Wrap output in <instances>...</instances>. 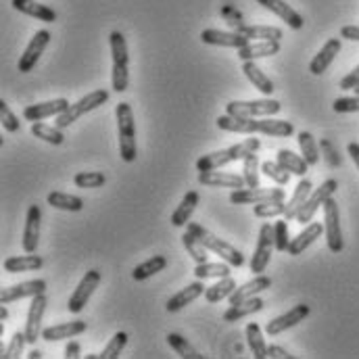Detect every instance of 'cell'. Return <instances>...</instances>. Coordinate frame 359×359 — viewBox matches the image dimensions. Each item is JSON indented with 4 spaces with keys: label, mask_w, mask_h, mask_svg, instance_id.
<instances>
[{
    "label": "cell",
    "mask_w": 359,
    "mask_h": 359,
    "mask_svg": "<svg viewBox=\"0 0 359 359\" xmlns=\"http://www.w3.org/2000/svg\"><path fill=\"white\" fill-rule=\"evenodd\" d=\"M217 128L224 132H236V134H266V136H278L288 138L294 134V126L284 119H271V117H232L222 115L217 117Z\"/></svg>",
    "instance_id": "6da1fadb"
},
{
    "label": "cell",
    "mask_w": 359,
    "mask_h": 359,
    "mask_svg": "<svg viewBox=\"0 0 359 359\" xmlns=\"http://www.w3.org/2000/svg\"><path fill=\"white\" fill-rule=\"evenodd\" d=\"M117 117V132H119V155L126 163H134L138 157L136 147V121L130 102H119L115 109Z\"/></svg>",
    "instance_id": "7a4b0ae2"
},
{
    "label": "cell",
    "mask_w": 359,
    "mask_h": 359,
    "mask_svg": "<svg viewBox=\"0 0 359 359\" xmlns=\"http://www.w3.org/2000/svg\"><path fill=\"white\" fill-rule=\"evenodd\" d=\"M186 230L188 232H192L211 253H215V255H219L224 262H228L232 268H241L243 264H245V255L236 249V247H232L230 243H226L224 238H217L213 232H209L205 226H201V224H196V222H188V226H186Z\"/></svg>",
    "instance_id": "3957f363"
},
{
    "label": "cell",
    "mask_w": 359,
    "mask_h": 359,
    "mask_svg": "<svg viewBox=\"0 0 359 359\" xmlns=\"http://www.w3.org/2000/svg\"><path fill=\"white\" fill-rule=\"evenodd\" d=\"M111 42V55H113V90L115 92H126L130 84V72H128V63H130V55H128V44L121 32H111L109 36Z\"/></svg>",
    "instance_id": "277c9868"
},
{
    "label": "cell",
    "mask_w": 359,
    "mask_h": 359,
    "mask_svg": "<svg viewBox=\"0 0 359 359\" xmlns=\"http://www.w3.org/2000/svg\"><path fill=\"white\" fill-rule=\"evenodd\" d=\"M107 100H109V92L104 88L94 90V92H90L86 96H82L78 102L69 104L61 115H57V128H61V130L69 128V126H72L74 121H78L84 113H90V111L98 109V107L104 104Z\"/></svg>",
    "instance_id": "5b68a950"
},
{
    "label": "cell",
    "mask_w": 359,
    "mask_h": 359,
    "mask_svg": "<svg viewBox=\"0 0 359 359\" xmlns=\"http://www.w3.org/2000/svg\"><path fill=\"white\" fill-rule=\"evenodd\" d=\"M282 111V104L273 98L259 100H232L226 104V113L232 117H271Z\"/></svg>",
    "instance_id": "8992f818"
},
{
    "label": "cell",
    "mask_w": 359,
    "mask_h": 359,
    "mask_svg": "<svg viewBox=\"0 0 359 359\" xmlns=\"http://www.w3.org/2000/svg\"><path fill=\"white\" fill-rule=\"evenodd\" d=\"M324 232H326L328 249L332 253H341L345 249V241H343V230H341V211H339V203L334 201V196H330L324 203Z\"/></svg>",
    "instance_id": "52a82bcc"
},
{
    "label": "cell",
    "mask_w": 359,
    "mask_h": 359,
    "mask_svg": "<svg viewBox=\"0 0 359 359\" xmlns=\"http://www.w3.org/2000/svg\"><path fill=\"white\" fill-rule=\"evenodd\" d=\"M337 188H339V182L334 178H328L320 188H316V190L309 194V198L305 201V205L301 207V211H299V215H297V222H299V224H309V222L313 219V215L318 213V209L324 207V203L337 192Z\"/></svg>",
    "instance_id": "ba28073f"
},
{
    "label": "cell",
    "mask_w": 359,
    "mask_h": 359,
    "mask_svg": "<svg viewBox=\"0 0 359 359\" xmlns=\"http://www.w3.org/2000/svg\"><path fill=\"white\" fill-rule=\"evenodd\" d=\"M100 280H102V276H100V271H98V269H90V271H86V276L80 280L78 288H76V290H74V294L69 297L67 309H69L72 313H80V311L86 307V303L90 301L92 292L98 288Z\"/></svg>",
    "instance_id": "9c48e42d"
},
{
    "label": "cell",
    "mask_w": 359,
    "mask_h": 359,
    "mask_svg": "<svg viewBox=\"0 0 359 359\" xmlns=\"http://www.w3.org/2000/svg\"><path fill=\"white\" fill-rule=\"evenodd\" d=\"M46 294H36L32 297V305H29V311H27V322H25V337H27V345H36L38 339H42V318H44V311H46Z\"/></svg>",
    "instance_id": "30bf717a"
},
{
    "label": "cell",
    "mask_w": 359,
    "mask_h": 359,
    "mask_svg": "<svg viewBox=\"0 0 359 359\" xmlns=\"http://www.w3.org/2000/svg\"><path fill=\"white\" fill-rule=\"evenodd\" d=\"M266 201H284V190L282 188H241L230 194L232 205H257Z\"/></svg>",
    "instance_id": "8fae6325"
},
{
    "label": "cell",
    "mask_w": 359,
    "mask_h": 359,
    "mask_svg": "<svg viewBox=\"0 0 359 359\" xmlns=\"http://www.w3.org/2000/svg\"><path fill=\"white\" fill-rule=\"evenodd\" d=\"M276 249V243H273V226L264 224L262 230H259V238H257V247H255V253H253V259H251V271L253 273H264L266 268L269 266V259H271V251Z\"/></svg>",
    "instance_id": "7c38bea8"
},
{
    "label": "cell",
    "mask_w": 359,
    "mask_h": 359,
    "mask_svg": "<svg viewBox=\"0 0 359 359\" xmlns=\"http://www.w3.org/2000/svg\"><path fill=\"white\" fill-rule=\"evenodd\" d=\"M48 42H50V32H48V29L36 32V36L29 40L27 48L23 50V55H21V59H19V72H21V74H29V72L36 67V63L40 61L44 48L48 46Z\"/></svg>",
    "instance_id": "4fadbf2b"
},
{
    "label": "cell",
    "mask_w": 359,
    "mask_h": 359,
    "mask_svg": "<svg viewBox=\"0 0 359 359\" xmlns=\"http://www.w3.org/2000/svg\"><path fill=\"white\" fill-rule=\"evenodd\" d=\"M42 292H46V280L36 278V280H27V282H21V284H13V286L2 288L0 303L8 305L13 301L25 299V297H36V294H42Z\"/></svg>",
    "instance_id": "5bb4252c"
},
{
    "label": "cell",
    "mask_w": 359,
    "mask_h": 359,
    "mask_svg": "<svg viewBox=\"0 0 359 359\" xmlns=\"http://www.w3.org/2000/svg\"><path fill=\"white\" fill-rule=\"evenodd\" d=\"M201 40L205 44H211V46H224V48H243L247 46L251 40L247 36H243L238 29L234 32H222V29H203L201 32Z\"/></svg>",
    "instance_id": "9a60e30c"
},
{
    "label": "cell",
    "mask_w": 359,
    "mask_h": 359,
    "mask_svg": "<svg viewBox=\"0 0 359 359\" xmlns=\"http://www.w3.org/2000/svg\"><path fill=\"white\" fill-rule=\"evenodd\" d=\"M309 305H305V303H301V305H294L290 311H286V313H282V316H278V318H273L271 322H268V326H266V332H268L269 337H276V334H280V332H284V330H288V328H294L297 324H301L307 316H309Z\"/></svg>",
    "instance_id": "2e32d148"
},
{
    "label": "cell",
    "mask_w": 359,
    "mask_h": 359,
    "mask_svg": "<svg viewBox=\"0 0 359 359\" xmlns=\"http://www.w3.org/2000/svg\"><path fill=\"white\" fill-rule=\"evenodd\" d=\"M69 107L67 98H55V100H46V102H38V104H29L23 109V117L27 121H44L53 115H61L65 109Z\"/></svg>",
    "instance_id": "e0dca14e"
},
{
    "label": "cell",
    "mask_w": 359,
    "mask_h": 359,
    "mask_svg": "<svg viewBox=\"0 0 359 359\" xmlns=\"http://www.w3.org/2000/svg\"><path fill=\"white\" fill-rule=\"evenodd\" d=\"M40 222H42V211L38 205H29L27 215H25V228H23V251L25 253H36L38 243H40Z\"/></svg>",
    "instance_id": "ac0fdd59"
},
{
    "label": "cell",
    "mask_w": 359,
    "mask_h": 359,
    "mask_svg": "<svg viewBox=\"0 0 359 359\" xmlns=\"http://www.w3.org/2000/svg\"><path fill=\"white\" fill-rule=\"evenodd\" d=\"M322 232H324V226L320 224V222H309L305 228H303V232H299L294 238H290V245H288V255L290 257H297V255H301L307 247H311L320 236H322Z\"/></svg>",
    "instance_id": "d6986e66"
},
{
    "label": "cell",
    "mask_w": 359,
    "mask_h": 359,
    "mask_svg": "<svg viewBox=\"0 0 359 359\" xmlns=\"http://www.w3.org/2000/svg\"><path fill=\"white\" fill-rule=\"evenodd\" d=\"M269 286H271V278L269 276H266V273H255L253 280H249L243 286H236L234 288V292L228 297L230 299V305H236V303H243L247 299H253L255 294L268 290Z\"/></svg>",
    "instance_id": "ffe728a7"
},
{
    "label": "cell",
    "mask_w": 359,
    "mask_h": 359,
    "mask_svg": "<svg viewBox=\"0 0 359 359\" xmlns=\"http://www.w3.org/2000/svg\"><path fill=\"white\" fill-rule=\"evenodd\" d=\"M198 184L209 186V188H247L245 176H236V174H226V172H198Z\"/></svg>",
    "instance_id": "44dd1931"
},
{
    "label": "cell",
    "mask_w": 359,
    "mask_h": 359,
    "mask_svg": "<svg viewBox=\"0 0 359 359\" xmlns=\"http://www.w3.org/2000/svg\"><path fill=\"white\" fill-rule=\"evenodd\" d=\"M341 38H330L324 46H322V50L311 59V63H309V72L313 74V76H322L330 65H332V61L337 59V55L341 53Z\"/></svg>",
    "instance_id": "7402d4cb"
},
{
    "label": "cell",
    "mask_w": 359,
    "mask_h": 359,
    "mask_svg": "<svg viewBox=\"0 0 359 359\" xmlns=\"http://www.w3.org/2000/svg\"><path fill=\"white\" fill-rule=\"evenodd\" d=\"M264 8H268L269 13H273V15H278L290 29H303V17L290 6V4H286L284 0H257Z\"/></svg>",
    "instance_id": "603a6c76"
},
{
    "label": "cell",
    "mask_w": 359,
    "mask_h": 359,
    "mask_svg": "<svg viewBox=\"0 0 359 359\" xmlns=\"http://www.w3.org/2000/svg\"><path fill=\"white\" fill-rule=\"evenodd\" d=\"M205 290H207V286L203 284V280H198L196 278V282H192V284H186V288H182L180 292H176L170 301H168V311L170 313H176L180 309H184L186 305H190L192 301H196L198 297H203L205 294Z\"/></svg>",
    "instance_id": "cb8c5ba5"
},
{
    "label": "cell",
    "mask_w": 359,
    "mask_h": 359,
    "mask_svg": "<svg viewBox=\"0 0 359 359\" xmlns=\"http://www.w3.org/2000/svg\"><path fill=\"white\" fill-rule=\"evenodd\" d=\"M280 53V42L278 40H251L247 46L238 48V57L243 61H257L264 57H273Z\"/></svg>",
    "instance_id": "d4e9b609"
},
{
    "label": "cell",
    "mask_w": 359,
    "mask_h": 359,
    "mask_svg": "<svg viewBox=\"0 0 359 359\" xmlns=\"http://www.w3.org/2000/svg\"><path fill=\"white\" fill-rule=\"evenodd\" d=\"M13 8L23 13V15H29L38 21H44V23H55L57 21V13L46 6V4H40L36 0H11Z\"/></svg>",
    "instance_id": "484cf974"
},
{
    "label": "cell",
    "mask_w": 359,
    "mask_h": 359,
    "mask_svg": "<svg viewBox=\"0 0 359 359\" xmlns=\"http://www.w3.org/2000/svg\"><path fill=\"white\" fill-rule=\"evenodd\" d=\"M82 332H86V322L76 320V322H67V324H59V326H50L42 330V339L48 343H57L63 339H74L80 337Z\"/></svg>",
    "instance_id": "4316f807"
},
{
    "label": "cell",
    "mask_w": 359,
    "mask_h": 359,
    "mask_svg": "<svg viewBox=\"0 0 359 359\" xmlns=\"http://www.w3.org/2000/svg\"><path fill=\"white\" fill-rule=\"evenodd\" d=\"M313 192V184L309 180H301L290 196V201L286 203V211H284V219L290 222V219H297L301 207L305 205V201L309 198V194Z\"/></svg>",
    "instance_id": "83f0119b"
},
{
    "label": "cell",
    "mask_w": 359,
    "mask_h": 359,
    "mask_svg": "<svg viewBox=\"0 0 359 359\" xmlns=\"http://www.w3.org/2000/svg\"><path fill=\"white\" fill-rule=\"evenodd\" d=\"M198 192L196 190H188L186 194H184V198L180 201L178 209L172 213V224L176 226V228H182V226H188V222H190V217H192V213H194V209H196V205H198Z\"/></svg>",
    "instance_id": "f1b7e54d"
},
{
    "label": "cell",
    "mask_w": 359,
    "mask_h": 359,
    "mask_svg": "<svg viewBox=\"0 0 359 359\" xmlns=\"http://www.w3.org/2000/svg\"><path fill=\"white\" fill-rule=\"evenodd\" d=\"M264 305H266V303H264L262 299H257V297L247 299V301L236 303V305H230V309L224 313V322H230V324L241 322L243 318H247V316H251V313L262 311V309H264Z\"/></svg>",
    "instance_id": "f546056e"
},
{
    "label": "cell",
    "mask_w": 359,
    "mask_h": 359,
    "mask_svg": "<svg viewBox=\"0 0 359 359\" xmlns=\"http://www.w3.org/2000/svg\"><path fill=\"white\" fill-rule=\"evenodd\" d=\"M4 271L8 273H21V271H36L44 266V259L40 255L27 253V255H17V257H8L4 259Z\"/></svg>",
    "instance_id": "4dcf8cb0"
},
{
    "label": "cell",
    "mask_w": 359,
    "mask_h": 359,
    "mask_svg": "<svg viewBox=\"0 0 359 359\" xmlns=\"http://www.w3.org/2000/svg\"><path fill=\"white\" fill-rule=\"evenodd\" d=\"M243 72H245L247 80H249L255 88L259 90L262 94L269 96V94L276 90L273 88V82L264 74V69H262L255 61H243Z\"/></svg>",
    "instance_id": "1f68e13d"
},
{
    "label": "cell",
    "mask_w": 359,
    "mask_h": 359,
    "mask_svg": "<svg viewBox=\"0 0 359 359\" xmlns=\"http://www.w3.org/2000/svg\"><path fill=\"white\" fill-rule=\"evenodd\" d=\"M276 161H278L286 172H290L292 176H299V178H303V176L307 174V168H309V163L305 161L303 155H297V153H292V151H288V149H280Z\"/></svg>",
    "instance_id": "d6a6232c"
},
{
    "label": "cell",
    "mask_w": 359,
    "mask_h": 359,
    "mask_svg": "<svg viewBox=\"0 0 359 359\" xmlns=\"http://www.w3.org/2000/svg\"><path fill=\"white\" fill-rule=\"evenodd\" d=\"M234 157H232V151L230 149H222V151H215V153H209V155H203L198 161H196V170L198 172H213V170H219L228 163H232Z\"/></svg>",
    "instance_id": "836d02e7"
},
{
    "label": "cell",
    "mask_w": 359,
    "mask_h": 359,
    "mask_svg": "<svg viewBox=\"0 0 359 359\" xmlns=\"http://www.w3.org/2000/svg\"><path fill=\"white\" fill-rule=\"evenodd\" d=\"M46 201H48V205H50V207L61 209V211L78 213V211H82V209H84V201H82L80 196H76V194H67V192H59V190L50 192V194L46 196Z\"/></svg>",
    "instance_id": "e575fe53"
},
{
    "label": "cell",
    "mask_w": 359,
    "mask_h": 359,
    "mask_svg": "<svg viewBox=\"0 0 359 359\" xmlns=\"http://www.w3.org/2000/svg\"><path fill=\"white\" fill-rule=\"evenodd\" d=\"M165 268H168V259H165L163 255H153L151 259H147L144 264H140V266L134 268L132 278H134L136 282H144V280L157 276L159 271H163Z\"/></svg>",
    "instance_id": "d590c367"
},
{
    "label": "cell",
    "mask_w": 359,
    "mask_h": 359,
    "mask_svg": "<svg viewBox=\"0 0 359 359\" xmlns=\"http://www.w3.org/2000/svg\"><path fill=\"white\" fill-rule=\"evenodd\" d=\"M236 288V282L232 276H226V278H219V282H215L213 286H207L205 290V301L207 303H219L222 299H228Z\"/></svg>",
    "instance_id": "8d00e7d4"
},
{
    "label": "cell",
    "mask_w": 359,
    "mask_h": 359,
    "mask_svg": "<svg viewBox=\"0 0 359 359\" xmlns=\"http://www.w3.org/2000/svg\"><path fill=\"white\" fill-rule=\"evenodd\" d=\"M238 32L249 40H282V29L273 25H241Z\"/></svg>",
    "instance_id": "74e56055"
},
{
    "label": "cell",
    "mask_w": 359,
    "mask_h": 359,
    "mask_svg": "<svg viewBox=\"0 0 359 359\" xmlns=\"http://www.w3.org/2000/svg\"><path fill=\"white\" fill-rule=\"evenodd\" d=\"M32 134L36 136V138H40V140H44V142H48V144H53V147H61L63 142H65V136H63V130L61 128H53V126H46V123H42V121H34L32 123Z\"/></svg>",
    "instance_id": "f35d334b"
},
{
    "label": "cell",
    "mask_w": 359,
    "mask_h": 359,
    "mask_svg": "<svg viewBox=\"0 0 359 359\" xmlns=\"http://www.w3.org/2000/svg\"><path fill=\"white\" fill-rule=\"evenodd\" d=\"M247 343H249V349L253 351V358L255 359L268 358V345H266V341H264V334H262L259 324L251 322V324L247 326Z\"/></svg>",
    "instance_id": "ab89813d"
},
{
    "label": "cell",
    "mask_w": 359,
    "mask_h": 359,
    "mask_svg": "<svg viewBox=\"0 0 359 359\" xmlns=\"http://www.w3.org/2000/svg\"><path fill=\"white\" fill-rule=\"evenodd\" d=\"M182 245H184V249L188 251V255L196 262V264H205V262H209V249L192 234V232H188L186 230V234L182 236Z\"/></svg>",
    "instance_id": "60d3db41"
},
{
    "label": "cell",
    "mask_w": 359,
    "mask_h": 359,
    "mask_svg": "<svg viewBox=\"0 0 359 359\" xmlns=\"http://www.w3.org/2000/svg\"><path fill=\"white\" fill-rule=\"evenodd\" d=\"M297 140H299L301 155L305 157V161H307L309 165H318V161H320V147H318L316 138H313L309 132H299Z\"/></svg>",
    "instance_id": "b9f144b4"
},
{
    "label": "cell",
    "mask_w": 359,
    "mask_h": 359,
    "mask_svg": "<svg viewBox=\"0 0 359 359\" xmlns=\"http://www.w3.org/2000/svg\"><path fill=\"white\" fill-rule=\"evenodd\" d=\"M232 273V266L228 264V262H224V264H209V262H205V264H196V268H194V276L198 278V280H207V278H226V276H230Z\"/></svg>",
    "instance_id": "7bdbcfd3"
},
{
    "label": "cell",
    "mask_w": 359,
    "mask_h": 359,
    "mask_svg": "<svg viewBox=\"0 0 359 359\" xmlns=\"http://www.w3.org/2000/svg\"><path fill=\"white\" fill-rule=\"evenodd\" d=\"M168 343H170V347L178 353L182 359H203V355L182 337L178 332H170L168 334Z\"/></svg>",
    "instance_id": "ee69618b"
},
{
    "label": "cell",
    "mask_w": 359,
    "mask_h": 359,
    "mask_svg": "<svg viewBox=\"0 0 359 359\" xmlns=\"http://www.w3.org/2000/svg\"><path fill=\"white\" fill-rule=\"evenodd\" d=\"M259 147H262V140H259V138H247V140H243V142H238V144L230 147V151H232L234 161H245L249 155L257 153V151H259Z\"/></svg>",
    "instance_id": "f6af8a7d"
},
{
    "label": "cell",
    "mask_w": 359,
    "mask_h": 359,
    "mask_svg": "<svg viewBox=\"0 0 359 359\" xmlns=\"http://www.w3.org/2000/svg\"><path fill=\"white\" fill-rule=\"evenodd\" d=\"M245 168H243V176H245V182L249 188H259V159L257 155H249L245 161Z\"/></svg>",
    "instance_id": "bcb514c9"
},
{
    "label": "cell",
    "mask_w": 359,
    "mask_h": 359,
    "mask_svg": "<svg viewBox=\"0 0 359 359\" xmlns=\"http://www.w3.org/2000/svg\"><path fill=\"white\" fill-rule=\"evenodd\" d=\"M257 217H280L286 211V203L284 201H266V203H257L253 207Z\"/></svg>",
    "instance_id": "7dc6e473"
},
{
    "label": "cell",
    "mask_w": 359,
    "mask_h": 359,
    "mask_svg": "<svg viewBox=\"0 0 359 359\" xmlns=\"http://www.w3.org/2000/svg\"><path fill=\"white\" fill-rule=\"evenodd\" d=\"M262 172L268 176L269 180H273L278 186H286L288 182H290V172H286L278 161H266L264 165H262Z\"/></svg>",
    "instance_id": "c3c4849f"
},
{
    "label": "cell",
    "mask_w": 359,
    "mask_h": 359,
    "mask_svg": "<svg viewBox=\"0 0 359 359\" xmlns=\"http://www.w3.org/2000/svg\"><path fill=\"white\" fill-rule=\"evenodd\" d=\"M126 345H128V332H117V334H113V339L109 341V345H107V347L102 349V353H100V359L119 358Z\"/></svg>",
    "instance_id": "681fc988"
},
{
    "label": "cell",
    "mask_w": 359,
    "mask_h": 359,
    "mask_svg": "<svg viewBox=\"0 0 359 359\" xmlns=\"http://www.w3.org/2000/svg\"><path fill=\"white\" fill-rule=\"evenodd\" d=\"M273 243H276V251L286 253L288 245H290V232H288V224L286 219H280L273 224Z\"/></svg>",
    "instance_id": "f907efd6"
},
{
    "label": "cell",
    "mask_w": 359,
    "mask_h": 359,
    "mask_svg": "<svg viewBox=\"0 0 359 359\" xmlns=\"http://www.w3.org/2000/svg\"><path fill=\"white\" fill-rule=\"evenodd\" d=\"M74 184L78 188H84V190L86 188H100V186L107 184V178L100 172H80V174H76Z\"/></svg>",
    "instance_id": "816d5d0a"
},
{
    "label": "cell",
    "mask_w": 359,
    "mask_h": 359,
    "mask_svg": "<svg viewBox=\"0 0 359 359\" xmlns=\"http://www.w3.org/2000/svg\"><path fill=\"white\" fill-rule=\"evenodd\" d=\"M25 343H27V337H25V332H15L13 334V339H11V343L6 345V349L2 351V359H15L19 358V355H23V347H25Z\"/></svg>",
    "instance_id": "f5cc1de1"
},
{
    "label": "cell",
    "mask_w": 359,
    "mask_h": 359,
    "mask_svg": "<svg viewBox=\"0 0 359 359\" xmlns=\"http://www.w3.org/2000/svg\"><path fill=\"white\" fill-rule=\"evenodd\" d=\"M0 121H2V128H4L6 132H19V130H21L19 117L11 111V107H8L4 100H0Z\"/></svg>",
    "instance_id": "db71d44e"
},
{
    "label": "cell",
    "mask_w": 359,
    "mask_h": 359,
    "mask_svg": "<svg viewBox=\"0 0 359 359\" xmlns=\"http://www.w3.org/2000/svg\"><path fill=\"white\" fill-rule=\"evenodd\" d=\"M320 149L324 151V159H326V163H328L330 168H341V165H343V159H341L337 147L332 144V140L322 138V140H320Z\"/></svg>",
    "instance_id": "11a10c76"
},
{
    "label": "cell",
    "mask_w": 359,
    "mask_h": 359,
    "mask_svg": "<svg viewBox=\"0 0 359 359\" xmlns=\"http://www.w3.org/2000/svg\"><path fill=\"white\" fill-rule=\"evenodd\" d=\"M334 113H359V94L355 96H343L332 102Z\"/></svg>",
    "instance_id": "9f6ffc18"
},
{
    "label": "cell",
    "mask_w": 359,
    "mask_h": 359,
    "mask_svg": "<svg viewBox=\"0 0 359 359\" xmlns=\"http://www.w3.org/2000/svg\"><path fill=\"white\" fill-rule=\"evenodd\" d=\"M222 15H224V19L234 27V29H238L241 25H245L243 23V17H241V13L232 6V4H226L224 8H222Z\"/></svg>",
    "instance_id": "6f0895ef"
},
{
    "label": "cell",
    "mask_w": 359,
    "mask_h": 359,
    "mask_svg": "<svg viewBox=\"0 0 359 359\" xmlns=\"http://www.w3.org/2000/svg\"><path fill=\"white\" fill-rule=\"evenodd\" d=\"M359 84V65L358 67H353V72H349L343 80H341V84H339V88L341 90H353Z\"/></svg>",
    "instance_id": "680465c9"
},
{
    "label": "cell",
    "mask_w": 359,
    "mask_h": 359,
    "mask_svg": "<svg viewBox=\"0 0 359 359\" xmlns=\"http://www.w3.org/2000/svg\"><path fill=\"white\" fill-rule=\"evenodd\" d=\"M268 358L271 359H294V355H290L284 347L278 345H269L268 347Z\"/></svg>",
    "instance_id": "91938a15"
},
{
    "label": "cell",
    "mask_w": 359,
    "mask_h": 359,
    "mask_svg": "<svg viewBox=\"0 0 359 359\" xmlns=\"http://www.w3.org/2000/svg\"><path fill=\"white\" fill-rule=\"evenodd\" d=\"M341 38L351 40V42H359V25H345V27H341Z\"/></svg>",
    "instance_id": "94428289"
},
{
    "label": "cell",
    "mask_w": 359,
    "mask_h": 359,
    "mask_svg": "<svg viewBox=\"0 0 359 359\" xmlns=\"http://www.w3.org/2000/svg\"><path fill=\"white\" fill-rule=\"evenodd\" d=\"M82 355V345L78 341H72L67 347H65V358L67 359H78Z\"/></svg>",
    "instance_id": "6125c7cd"
},
{
    "label": "cell",
    "mask_w": 359,
    "mask_h": 359,
    "mask_svg": "<svg viewBox=\"0 0 359 359\" xmlns=\"http://www.w3.org/2000/svg\"><path fill=\"white\" fill-rule=\"evenodd\" d=\"M347 153L351 155L353 163L358 165V170H359V144L358 142H349V144H347Z\"/></svg>",
    "instance_id": "be15d7a7"
},
{
    "label": "cell",
    "mask_w": 359,
    "mask_h": 359,
    "mask_svg": "<svg viewBox=\"0 0 359 359\" xmlns=\"http://www.w3.org/2000/svg\"><path fill=\"white\" fill-rule=\"evenodd\" d=\"M6 320H8V311H6V307L2 303V307H0V322H6Z\"/></svg>",
    "instance_id": "e7e4bbea"
},
{
    "label": "cell",
    "mask_w": 359,
    "mask_h": 359,
    "mask_svg": "<svg viewBox=\"0 0 359 359\" xmlns=\"http://www.w3.org/2000/svg\"><path fill=\"white\" fill-rule=\"evenodd\" d=\"M27 358H29V359H40V358H42V353H40L38 349H34V351H32V353H29Z\"/></svg>",
    "instance_id": "03108f58"
},
{
    "label": "cell",
    "mask_w": 359,
    "mask_h": 359,
    "mask_svg": "<svg viewBox=\"0 0 359 359\" xmlns=\"http://www.w3.org/2000/svg\"><path fill=\"white\" fill-rule=\"evenodd\" d=\"M353 92H355V94H359V84H358V86H355V88H353Z\"/></svg>",
    "instance_id": "003e7915"
}]
</instances>
